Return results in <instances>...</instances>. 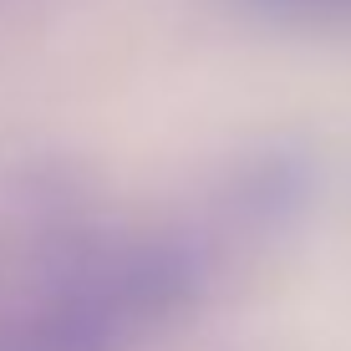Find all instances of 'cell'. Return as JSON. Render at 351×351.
<instances>
[{
    "instance_id": "obj_1",
    "label": "cell",
    "mask_w": 351,
    "mask_h": 351,
    "mask_svg": "<svg viewBox=\"0 0 351 351\" xmlns=\"http://www.w3.org/2000/svg\"><path fill=\"white\" fill-rule=\"evenodd\" d=\"M275 10H300V16H331V21H351V0H260Z\"/></svg>"
}]
</instances>
